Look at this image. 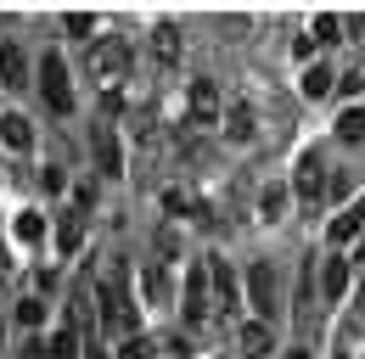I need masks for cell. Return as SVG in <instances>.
<instances>
[{"instance_id": "obj_1", "label": "cell", "mask_w": 365, "mask_h": 359, "mask_svg": "<svg viewBox=\"0 0 365 359\" xmlns=\"http://www.w3.org/2000/svg\"><path fill=\"white\" fill-rule=\"evenodd\" d=\"M96 303H101V320H107V337L113 331H118V343L135 337V292H130V264L124 259H113V269L101 275Z\"/></svg>"}, {"instance_id": "obj_2", "label": "cell", "mask_w": 365, "mask_h": 359, "mask_svg": "<svg viewBox=\"0 0 365 359\" xmlns=\"http://www.w3.org/2000/svg\"><path fill=\"white\" fill-rule=\"evenodd\" d=\"M247 303H253V320H264V326L281 314V275H275L270 259L247 264Z\"/></svg>"}, {"instance_id": "obj_3", "label": "cell", "mask_w": 365, "mask_h": 359, "mask_svg": "<svg viewBox=\"0 0 365 359\" xmlns=\"http://www.w3.org/2000/svg\"><path fill=\"white\" fill-rule=\"evenodd\" d=\"M40 95H46V107L56 113V118L73 113V79H68L62 51H46V56H40Z\"/></svg>"}, {"instance_id": "obj_4", "label": "cell", "mask_w": 365, "mask_h": 359, "mask_svg": "<svg viewBox=\"0 0 365 359\" xmlns=\"http://www.w3.org/2000/svg\"><path fill=\"white\" fill-rule=\"evenodd\" d=\"M214 314V286H208V264H191L180 281V320L185 326H202Z\"/></svg>"}, {"instance_id": "obj_5", "label": "cell", "mask_w": 365, "mask_h": 359, "mask_svg": "<svg viewBox=\"0 0 365 359\" xmlns=\"http://www.w3.org/2000/svg\"><path fill=\"white\" fill-rule=\"evenodd\" d=\"M91 73H96L107 90H113L124 73H130V40H113V34L91 40Z\"/></svg>"}, {"instance_id": "obj_6", "label": "cell", "mask_w": 365, "mask_h": 359, "mask_svg": "<svg viewBox=\"0 0 365 359\" xmlns=\"http://www.w3.org/2000/svg\"><path fill=\"white\" fill-rule=\"evenodd\" d=\"M208 264V286H214V314H236L242 309V286H236V269H230V259H202Z\"/></svg>"}, {"instance_id": "obj_7", "label": "cell", "mask_w": 365, "mask_h": 359, "mask_svg": "<svg viewBox=\"0 0 365 359\" xmlns=\"http://www.w3.org/2000/svg\"><path fill=\"white\" fill-rule=\"evenodd\" d=\"M292 191L315 208V202H326V163H320V152H304L298 157V169H292Z\"/></svg>"}, {"instance_id": "obj_8", "label": "cell", "mask_w": 365, "mask_h": 359, "mask_svg": "<svg viewBox=\"0 0 365 359\" xmlns=\"http://www.w3.org/2000/svg\"><path fill=\"white\" fill-rule=\"evenodd\" d=\"M91 152H96V169H101L107 180H124V140L107 130V124L91 130Z\"/></svg>"}, {"instance_id": "obj_9", "label": "cell", "mask_w": 365, "mask_h": 359, "mask_svg": "<svg viewBox=\"0 0 365 359\" xmlns=\"http://www.w3.org/2000/svg\"><path fill=\"white\" fill-rule=\"evenodd\" d=\"M349 275H354V259H349V253H326V264H320L326 303H343V298H349Z\"/></svg>"}, {"instance_id": "obj_10", "label": "cell", "mask_w": 365, "mask_h": 359, "mask_svg": "<svg viewBox=\"0 0 365 359\" xmlns=\"http://www.w3.org/2000/svg\"><path fill=\"white\" fill-rule=\"evenodd\" d=\"M236 348L247 359H270L275 354V331L264 320H242V326H236Z\"/></svg>"}, {"instance_id": "obj_11", "label": "cell", "mask_w": 365, "mask_h": 359, "mask_svg": "<svg viewBox=\"0 0 365 359\" xmlns=\"http://www.w3.org/2000/svg\"><path fill=\"white\" fill-rule=\"evenodd\" d=\"M0 146L34 152V118H29V113H0Z\"/></svg>"}, {"instance_id": "obj_12", "label": "cell", "mask_w": 365, "mask_h": 359, "mask_svg": "<svg viewBox=\"0 0 365 359\" xmlns=\"http://www.w3.org/2000/svg\"><path fill=\"white\" fill-rule=\"evenodd\" d=\"M23 85H29V56L17 40H6L0 45V90H23Z\"/></svg>"}, {"instance_id": "obj_13", "label": "cell", "mask_w": 365, "mask_h": 359, "mask_svg": "<svg viewBox=\"0 0 365 359\" xmlns=\"http://www.w3.org/2000/svg\"><path fill=\"white\" fill-rule=\"evenodd\" d=\"M360 230H365V197L354 202V208H343L337 219L326 224V236H331V253H343V241H354Z\"/></svg>"}, {"instance_id": "obj_14", "label": "cell", "mask_w": 365, "mask_h": 359, "mask_svg": "<svg viewBox=\"0 0 365 359\" xmlns=\"http://www.w3.org/2000/svg\"><path fill=\"white\" fill-rule=\"evenodd\" d=\"M51 241H56V253H62V259H73V253L85 247V214H73V208H68V214L56 219V230H51Z\"/></svg>"}, {"instance_id": "obj_15", "label": "cell", "mask_w": 365, "mask_h": 359, "mask_svg": "<svg viewBox=\"0 0 365 359\" xmlns=\"http://www.w3.org/2000/svg\"><path fill=\"white\" fill-rule=\"evenodd\" d=\"M51 359H85V326H79L73 314L56 326V337H51Z\"/></svg>"}, {"instance_id": "obj_16", "label": "cell", "mask_w": 365, "mask_h": 359, "mask_svg": "<svg viewBox=\"0 0 365 359\" xmlns=\"http://www.w3.org/2000/svg\"><path fill=\"white\" fill-rule=\"evenodd\" d=\"M191 118H202V124L220 118V85H214V79H197V85H191Z\"/></svg>"}, {"instance_id": "obj_17", "label": "cell", "mask_w": 365, "mask_h": 359, "mask_svg": "<svg viewBox=\"0 0 365 359\" xmlns=\"http://www.w3.org/2000/svg\"><path fill=\"white\" fill-rule=\"evenodd\" d=\"M225 135L236 140V146H242V140H253V135H259V113H253L247 101H236V107L225 113Z\"/></svg>"}, {"instance_id": "obj_18", "label": "cell", "mask_w": 365, "mask_h": 359, "mask_svg": "<svg viewBox=\"0 0 365 359\" xmlns=\"http://www.w3.org/2000/svg\"><path fill=\"white\" fill-rule=\"evenodd\" d=\"M152 56H158L163 68L180 62V28H175V23H158V28H152Z\"/></svg>"}, {"instance_id": "obj_19", "label": "cell", "mask_w": 365, "mask_h": 359, "mask_svg": "<svg viewBox=\"0 0 365 359\" xmlns=\"http://www.w3.org/2000/svg\"><path fill=\"white\" fill-rule=\"evenodd\" d=\"M11 236H17L23 247H34V241L46 236V214H40V208H17V214H11Z\"/></svg>"}, {"instance_id": "obj_20", "label": "cell", "mask_w": 365, "mask_h": 359, "mask_svg": "<svg viewBox=\"0 0 365 359\" xmlns=\"http://www.w3.org/2000/svg\"><path fill=\"white\" fill-rule=\"evenodd\" d=\"M287 197H292V185H287V180L264 185V197H259V219H281V214H287Z\"/></svg>"}, {"instance_id": "obj_21", "label": "cell", "mask_w": 365, "mask_h": 359, "mask_svg": "<svg viewBox=\"0 0 365 359\" xmlns=\"http://www.w3.org/2000/svg\"><path fill=\"white\" fill-rule=\"evenodd\" d=\"M337 140H349V146H365V107H349V113L337 118Z\"/></svg>"}, {"instance_id": "obj_22", "label": "cell", "mask_w": 365, "mask_h": 359, "mask_svg": "<svg viewBox=\"0 0 365 359\" xmlns=\"http://www.w3.org/2000/svg\"><path fill=\"white\" fill-rule=\"evenodd\" d=\"M309 40L337 45V40H343V17H331V11H315V23H309Z\"/></svg>"}, {"instance_id": "obj_23", "label": "cell", "mask_w": 365, "mask_h": 359, "mask_svg": "<svg viewBox=\"0 0 365 359\" xmlns=\"http://www.w3.org/2000/svg\"><path fill=\"white\" fill-rule=\"evenodd\" d=\"M11 320H17L23 331H34V326L46 320V298H17V309H11Z\"/></svg>"}, {"instance_id": "obj_24", "label": "cell", "mask_w": 365, "mask_h": 359, "mask_svg": "<svg viewBox=\"0 0 365 359\" xmlns=\"http://www.w3.org/2000/svg\"><path fill=\"white\" fill-rule=\"evenodd\" d=\"M304 95H309V101H320V95H331V68H304Z\"/></svg>"}, {"instance_id": "obj_25", "label": "cell", "mask_w": 365, "mask_h": 359, "mask_svg": "<svg viewBox=\"0 0 365 359\" xmlns=\"http://www.w3.org/2000/svg\"><path fill=\"white\" fill-rule=\"evenodd\" d=\"M96 28H101L96 11H68V17H62V34H73V40H85V34H96Z\"/></svg>"}, {"instance_id": "obj_26", "label": "cell", "mask_w": 365, "mask_h": 359, "mask_svg": "<svg viewBox=\"0 0 365 359\" xmlns=\"http://www.w3.org/2000/svg\"><path fill=\"white\" fill-rule=\"evenodd\" d=\"M40 191H46V197H62V191H68V169L46 163V169H40Z\"/></svg>"}, {"instance_id": "obj_27", "label": "cell", "mask_w": 365, "mask_h": 359, "mask_svg": "<svg viewBox=\"0 0 365 359\" xmlns=\"http://www.w3.org/2000/svg\"><path fill=\"white\" fill-rule=\"evenodd\" d=\"M118 359H152V343H146V337H124V343H118Z\"/></svg>"}, {"instance_id": "obj_28", "label": "cell", "mask_w": 365, "mask_h": 359, "mask_svg": "<svg viewBox=\"0 0 365 359\" xmlns=\"http://www.w3.org/2000/svg\"><path fill=\"white\" fill-rule=\"evenodd\" d=\"M349 191H354V180L343 175V169H337V175H326V197H331V202H343Z\"/></svg>"}, {"instance_id": "obj_29", "label": "cell", "mask_w": 365, "mask_h": 359, "mask_svg": "<svg viewBox=\"0 0 365 359\" xmlns=\"http://www.w3.org/2000/svg\"><path fill=\"white\" fill-rule=\"evenodd\" d=\"M91 208H96V185L79 180V185H73V214H91Z\"/></svg>"}, {"instance_id": "obj_30", "label": "cell", "mask_w": 365, "mask_h": 359, "mask_svg": "<svg viewBox=\"0 0 365 359\" xmlns=\"http://www.w3.org/2000/svg\"><path fill=\"white\" fill-rule=\"evenodd\" d=\"M17 359H51V343H40V337H23Z\"/></svg>"}, {"instance_id": "obj_31", "label": "cell", "mask_w": 365, "mask_h": 359, "mask_svg": "<svg viewBox=\"0 0 365 359\" xmlns=\"http://www.w3.org/2000/svg\"><path fill=\"white\" fill-rule=\"evenodd\" d=\"M124 113V95L118 90H101V118H118Z\"/></svg>"}, {"instance_id": "obj_32", "label": "cell", "mask_w": 365, "mask_h": 359, "mask_svg": "<svg viewBox=\"0 0 365 359\" xmlns=\"http://www.w3.org/2000/svg\"><path fill=\"white\" fill-rule=\"evenodd\" d=\"M337 90H343V95H360V90H365V73H360V68H354V73H343V85H337Z\"/></svg>"}, {"instance_id": "obj_33", "label": "cell", "mask_w": 365, "mask_h": 359, "mask_svg": "<svg viewBox=\"0 0 365 359\" xmlns=\"http://www.w3.org/2000/svg\"><path fill=\"white\" fill-rule=\"evenodd\" d=\"M309 51H315V40H309V34H298V40H292V56H298V62H309Z\"/></svg>"}, {"instance_id": "obj_34", "label": "cell", "mask_w": 365, "mask_h": 359, "mask_svg": "<svg viewBox=\"0 0 365 359\" xmlns=\"http://www.w3.org/2000/svg\"><path fill=\"white\" fill-rule=\"evenodd\" d=\"M343 28H349V34H365V11H354V17L343 23Z\"/></svg>"}, {"instance_id": "obj_35", "label": "cell", "mask_w": 365, "mask_h": 359, "mask_svg": "<svg viewBox=\"0 0 365 359\" xmlns=\"http://www.w3.org/2000/svg\"><path fill=\"white\" fill-rule=\"evenodd\" d=\"M85 359H113V354H107L101 343H91V348H85Z\"/></svg>"}, {"instance_id": "obj_36", "label": "cell", "mask_w": 365, "mask_h": 359, "mask_svg": "<svg viewBox=\"0 0 365 359\" xmlns=\"http://www.w3.org/2000/svg\"><path fill=\"white\" fill-rule=\"evenodd\" d=\"M281 359H309V348H292V354H281Z\"/></svg>"}, {"instance_id": "obj_37", "label": "cell", "mask_w": 365, "mask_h": 359, "mask_svg": "<svg viewBox=\"0 0 365 359\" xmlns=\"http://www.w3.org/2000/svg\"><path fill=\"white\" fill-rule=\"evenodd\" d=\"M354 309H360V326H365V292H360V298H354Z\"/></svg>"}, {"instance_id": "obj_38", "label": "cell", "mask_w": 365, "mask_h": 359, "mask_svg": "<svg viewBox=\"0 0 365 359\" xmlns=\"http://www.w3.org/2000/svg\"><path fill=\"white\" fill-rule=\"evenodd\" d=\"M354 264H360V269H365V247H360V259H354Z\"/></svg>"}, {"instance_id": "obj_39", "label": "cell", "mask_w": 365, "mask_h": 359, "mask_svg": "<svg viewBox=\"0 0 365 359\" xmlns=\"http://www.w3.org/2000/svg\"><path fill=\"white\" fill-rule=\"evenodd\" d=\"M0 348H6V326H0Z\"/></svg>"}]
</instances>
